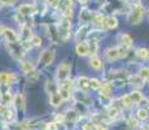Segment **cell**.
I'll list each match as a JSON object with an SVG mask.
<instances>
[{
    "label": "cell",
    "mask_w": 149,
    "mask_h": 130,
    "mask_svg": "<svg viewBox=\"0 0 149 130\" xmlns=\"http://www.w3.org/2000/svg\"><path fill=\"white\" fill-rule=\"evenodd\" d=\"M144 130H149V129H148V128H147V129H144Z\"/></svg>",
    "instance_id": "obj_41"
},
{
    "label": "cell",
    "mask_w": 149,
    "mask_h": 130,
    "mask_svg": "<svg viewBox=\"0 0 149 130\" xmlns=\"http://www.w3.org/2000/svg\"><path fill=\"white\" fill-rule=\"evenodd\" d=\"M1 83H3V82H1V79H0V85H1Z\"/></svg>",
    "instance_id": "obj_39"
},
{
    "label": "cell",
    "mask_w": 149,
    "mask_h": 130,
    "mask_svg": "<svg viewBox=\"0 0 149 130\" xmlns=\"http://www.w3.org/2000/svg\"><path fill=\"white\" fill-rule=\"evenodd\" d=\"M128 122H130V125H131V126H136V125H137V121H136V120H135V118H134V117H131Z\"/></svg>",
    "instance_id": "obj_33"
},
{
    "label": "cell",
    "mask_w": 149,
    "mask_h": 130,
    "mask_svg": "<svg viewBox=\"0 0 149 130\" xmlns=\"http://www.w3.org/2000/svg\"><path fill=\"white\" fill-rule=\"evenodd\" d=\"M122 104L126 107V108H130L131 105H132V99H131L130 95H125V96L122 98Z\"/></svg>",
    "instance_id": "obj_22"
},
{
    "label": "cell",
    "mask_w": 149,
    "mask_h": 130,
    "mask_svg": "<svg viewBox=\"0 0 149 130\" xmlns=\"http://www.w3.org/2000/svg\"><path fill=\"white\" fill-rule=\"evenodd\" d=\"M143 14H144V11H143V7L141 5H136V7L132 8L131 11V14H130V22L131 24H139L143 18Z\"/></svg>",
    "instance_id": "obj_4"
},
{
    "label": "cell",
    "mask_w": 149,
    "mask_h": 130,
    "mask_svg": "<svg viewBox=\"0 0 149 130\" xmlns=\"http://www.w3.org/2000/svg\"><path fill=\"white\" fill-rule=\"evenodd\" d=\"M30 44L31 46H40L42 44V39L39 38V37H31Z\"/></svg>",
    "instance_id": "obj_27"
},
{
    "label": "cell",
    "mask_w": 149,
    "mask_h": 130,
    "mask_svg": "<svg viewBox=\"0 0 149 130\" xmlns=\"http://www.w3.org/2000/svg\"><path fill=\"white\" fill-rule=\"evenodd\" d=\"M69 74H70V64L68 61L61 63L58 65V68H57V78L60 81H65L68 79Z\"/></svg>",
    "instance_id": "obj_3"
},
{
    "label": "cell",
    "mask_w": 149,
    "mask_h": 130,
    "mask_svg": "<svg viewBox=\"0 0 149 130\" xmlns=\"http://www.w3.org/2000/svg\"><path fill=\"white\" fill-rule=\"evenodd\" d=\"M10 100H12V96H10V94H8V92H4V94H1V104L7 105V104H9Z\"/></svg>",
    "instance_id": "obj_24"
},
{
    "label": "cell",
    "mask_w": 149,
    "mask_h": 130,
    "mask_svg": "<svg viewBox=\"0 0 149 130\" xmlns=\"http://www.w3.org/2000/svg\"><path fill=\"white\" fill-rule=\"evenodd\" d=\"M1 5H3V4H1V1H0V7H1Z\"/></svg>",
    "instance_id": "obj_40"
},
{
    "label": "cell",
    "mask_w": 149,
    "mask_h": 130,
    "mask_svg": "<svg viewBox=\"0 0 149 130\" xmlns=\"http://www.w3.org/2000/svg\"><path fill=\"white\" fill-rule=\"evenodd\" d=\"M93 128H95L96 130H105L107 129L104 125H101V124H96V125H93Z\"/></svg>",
    "instance_id": "obj_32"
},
{
    "label": "cell",
    "mask_w": 149,
    "mask_h": 130,
    "mask_svg": "<svg viewBox=\"0 0 149 130\" xmlns=\"http://www.w3.org/2000/svg\"><path fill=\"white\" fill-rule=\"evenodd\" d=\"M18 13L19 14H24V16H30V14L35 13V7L30 4H24L18 8Z\"/></svg>",
    "instance_id": "obj_8"
},
{
    "label": "cell",
    "mask_w": 149,
    "mask_h": 130,
    "mask_svg": "<svg viewBox=\"0 0 149 130\" xmlns=\"http://www.w3.org/2000/svg\"><path fill=\"white\" fill-rule=\"evenodd\" d=\"M130 96H131V99H132V103H136V104L143 100V95H141V92H139V91H134Z\"/></svg>",
    "instance_id": "obj_19"
},
{
    "label": "cell",
    "mask_w": 149,
    "mask_h": 130,
    "mask_svg": "<svg viewBox=\"0 0 149 130\" xmlns=\"http://www.w3.org/2000/svg\"><path fill=\"white\" fill-rule=\"evenodd\" d=\"M49 103L52 104V105H54V107L60 105V104L62 103L61 95H60L57 91H56V92H52V94H51V96H49Z\"/></svg>",
    "instance_id": "obj_11"
},
{
    "label": "cell",
    "mask_w": 149,
    "mask_h": 130,
    "mask_svg": "<svg viewBox=\"0 0 149 130\" xmlns=\"http://www.w3.org/2000/svg\"><path fill=\"white\" fill-rule=\"evenodd\" d=\"M93 22H95L96 25H99V26H101L102 24L105 22V18H104V16L102 14H96L95 16V18H93Z\"/></svg>",
    "instance_id": "obj_25"
},
{
    "label": "cell",
    "mask_w": 149,
    "mask_h": 130,
    "mask_svg": "<svg viewBox=\"0 0 149 130\" xmlns=\"http://www.w3.org/2000/svg\"><path fill=\"white\" fill-rule=\"evenodd\" d=\"M22 37H24V39H31V33H30V29L27 27V26H25L24 29H22Z\"/></svg>",
    "instance_id": "obj_26"
},
{
    "label": "cell",
    "mask_w": 149,
    "mask_h": 130,
    "mask_svg": "<svg viewBox=\"0 0 149 130\" xmlns=\"http://www.w3.org/2000/svg\"><path fill=\"white\" fill-rule=\"evenodd\" d=\"M79 3H82V4H86V3H87V0H79Z\"/></svg>",
    "instance_id": "obj_37"
},
{
    "label": "cell",
    "mask_w": 149,
    "mask_h": 130,
    "mask_svg": "<svg viewBox=\"0 0 149 130\" xmlns=\"http://www.w3.org/2000/svg\"><path fill=\"white\" fill-rule=\"evenodd\" d=\"M1 4H5V5H13L16 3V0H0Z\"/></svg>",
    "instance_id": "obj_31"
},
{
    "label": "cell",
    "mask_w": 149,
    "mask_h": 130,
    "mask_svg": "<svg viewBox=\"0 0 149 130\" xmlns=\"http://www.w3.org/2000/svg\"><path fill=\"white\" fill-rule=\"evenodd\" d=\"M88 50H90V52H92L93 55L96 53V51H97V43L95 42V40H93L92 43H90V44H88Z\"/></svg>",
    "instance_id": "obj_28"
},
{
    "label": "cell",
    "mask_w": 149,
    "mask_h": 130,
    "mask_svg": "<svg viewBox=\"0 0 149 130\" xmlns=\"http://www.w3.org/2000/svg\"><path fill=\"white\" fill-rule=\"evenodd\" d=\"M137 118L139 120H147L148 118V111L144 108H140L139 111H137Z\"/></svg>",
    "instance_id": "obj_23"
},
{
    "label": "cell",
    "mask_w": 149,
    "mask_h": 130,
    "mask_svg": "<svg viewBox=\"0 0 149 130\" xmlns=\"http://www.w3.org/2000/svg\"><path fill=\"white\" fill-rule=\"evenodd\" d=\"M47 130H57L56 124H49V125L47 126Z\"/></svg>",
    "instance_id": "obj_34"
},
{
    "label": "cell",
    "mask_w": 149,
    "mask_h": 130,
    "mask_svg": "<svg viewBox=\"0 0 149 130\" xmlns=\"http://www.w3.org/2000/svg\"><path fill=\"white\" fill-rule=\"evenodd\" d=\"M75 51L79 56H86V55L90 52V50H88V44L87 43H78L75 47Z\"/></svg>",
    "instance_id": "obj_9"
},
{
    "label": "cell",
    "mask_w": 149,
    "mask_h": 130,
    "mask_svg": "<svg viewBox=\"0 0 149 130\" xmlns=\"http://www.w3.org/2000/svg\"><path fill=\"white\" fill-rule=\"evenodd\" d=\"M70 27H71V22H70V17H64V20L61 21V25H60V38L61 39H68L69 34H70Z\"/></svg>",
    "instance_id": "obj_1"
},
{
    "label": "cell",
    "mask_w": 149,
    "mask_h": 130,
    "mask_svg": "<svg viewBox=\"0 0 149 130\" xmlns=\"http://www.w3.org/2000/svg\"><path fill=\"white\" fill-rule=\"evenodd\" d=\"M118 55H119V57L126 56V55H127V47H125V46L119 47V48H118Z\"/></svg>",
    "instance_id": "obj_29"
},
{
    "label": "cell",
    "mask_w": 149,
    "mask_h": 130,
    "mask_svg": "<svg viewBox=\"0 0 149 130\" xmlns=\"http://www.w3.org/2000/svg\"><path fill=\"white\" fill-rule=\"evenodd\" d=\"M78 86L82 89V90H88L90 89V79H88L87 77H79L78 78Z\"/></svg>",
    "instance_id": "obj_13"
},
{
    "label": "cell",
    "mask_w": 149,
    "mask_h": 130,
    "mask_svg": "<svg viewBox=\"0 0 149 130\" xmlns=\"http://www.w3.org/2000/svg\"><path fill=\"white\" fill-rule=\"evenodd\" d=\"M90 65H91V68H92V69H96V70H99V69H101V68H102V63H101V60H100L99 57H96V56L91 57V60H90Z\"/></svg>",
    "instance_id": "obj_14"
},
{
    "label": "cell",
    "mask_w": 149,
    "mask_h": 130,
    "mask_svg": "<svg viewBox=\"0 0 149 130\" xmlns=\"http://www.w3.org/2000/svg\"><path fill=\"white\" fill-rule=\"evenodd\" d=\"M22 70L25 72V73H27V74H30V73H33L34 72V66L33 64H31L30 61H22Z\"/></svg>",
    "instance_id": "obj_16"
},
{
    "label": "cell",
    "mask_w": 149,
    "mask_h": 130,
    "mask_svg": "<svg viewBox=\"0 0 149 130\" xmlns=\"http://www.w3.org/2000/svg\"><path fill=\"white\" fill-rule=\"evenodd\" d=\"M105 56H107L108 60L110 61H114V60L119 59V55H118V48H109L105 52Z\"/></svg>",
    "instance_id": "obj_10"
},
{
    "label": "cell",
    "mask_w": 149,
    "mask_h": 130,
    "mask_svg": "<svg viewBox=\"0 0 149 130\" xmlns=\"http://www.w3.org/2000/svg\"><path fill=\"white\" fill-rule=\"evenodd\" d=\"M3 34H4L5 39L8 40V43H16V42H18V37H17V34L14 33L12 29H4V30H3Z\"/></svg>",
    "instance_id": "obj_7"
},
{
    "label": "cell",
    "mask_w": 149,
    "mask_h": 130,
    "mask_svg": "<svg viewBox=\"0 0 149 130\" xmlns=\"http://www.w3.org/2000/svg\"><path fill=\"white\" fill-rule=\"evenodd\" d=\"M105 22H107V26H108L109 29H114V27H117V25H118V21H117V18H116V17H113V16L109 17V18Z\"/></svg>",
    "instance_id": "obj_21"
},
{
    "label": "cell",
    "mask_w": 149,
    "mask_h": 130,
    "mask_svg": "<svg viewBox=\"0 0 149 130\" xmlns=\"http://www.w3.org/2000/svg\"><path fill=\"white\" fill-rule=\"evenodd\" d=\"M83 130H92V125H90V124H86V125L83 126Z\"/></svg>",
    "instance_id": "obj_35"
},
{
    "label": "cell",
    "mask_w": 149,
    "mask_h": 130,
    "mask_svg": "<svg viewBox=\"0 0 149 130\" xmlns=\"http://www.w3.org/2000/svg\"><path fill=\"white\" fill-rule=\"evenodd\" d=\"M48 1L51 3V4H57L58 1H61V0H48Z\"/></svg>",
    "instance_id": "obj_36"
},
{
    "label": "cell",
    "mask_w": 149,
    "mask_h": 130,
    "mask_svg": "<svg viewBox=\"0 0 149 130\" xmlns=\"http://www.w3.org/2000/svg\"><path fill=\"white\" fill-rule=\"evenodd\" d=\"M58 94L61 95L62 100H68L71 98V85L69 81H66V79L62 81V85H61V87H60Z\"/></svg>",
    "instance_id": "obj_5"
},
{
    "label": "cell",
    "mask_w": 149,
    "mask_h": 130,
    "mask_svg": "<svg viewBox=\"0 0 149 130\" xmlns=\"http://www.w3.org/2000/svg\"><path fill=\"white\" fill-rule=\"evenodd\" d=\"M8 47H9L10 53H12L13 56L16 57V59H21V57L24 56L25 50L22 48V46L19 44L18 42H16V43H9V44H8Z\"/></svg>",
    "instance_id": "obj_6"
},
{
    "label": "cell",
    "mask_w": 149,
    "mask_h": 130,
    "mask_svg": "<svg viewBox=\"0 0 149 130\" xmlns=\"http://www.w3.org/2000/svg\"><path fill=\"white\" fill-rule=\"evenodd\" d=\"M122 46H125V47H130L131 44H132V38H131L128 34H123L122 35Z\"/></svg>",
    "instance_id": "obj_17"
},
{
    "label": "cell",
    "mask_w": 149,
    "mask_h": 130,
    "mask_svg": "<svg viewBox=\"0 0 149 130\" xmlns=\"http://www.w3.org/2000/svg\"><path fill=\"white\" fill-rule=\"evenodd\" d=\"M101 85L102 83L100 82L97 78H91L90 79V87H92L93 90H100V89H101Z\"/></svg>",
    "instance_id": "obj_18"
},
{
    "label": "cell",
    "mask_w": 149,
    "mask_h": 130,
    "mask_svg": "<svg viewBox=\"0 0 149 130\" xmlns=\"http://www.w3.org/2000/svg\"><path fill=\"white\" fill-rule=\"evenodd\" d=\"M147 81H149V68H148V73H147Z\"/></svg>",
    "instance_id": "obj_38"
},
{
    "label": "cell",
    "mask_w": 149,
    "mask_h": 130,
    "mask_svg": "<svg viewBox=\"0 0 149 130\" xmlns=\"http://www.w3.org/2000/svg\"><path fill=\"white\" fill-rule=\"evenodd\" d=\"M117 115H118V109H117L116 107H113V108L109 111V116H110V117H116Z\"/></svg>",
    "instance_id": "obj_30"
},
{
    "label": "cell",
    "mask_w": 149,
    "mask_h": 130,
    "mask_svg": "<svg viewBox=\"0 0 149 130\" xmlns=\"http://www.w3.org/2000/svg\"><path fill=\"white\" fill-rule=\"evenodd\" d=\"M53 59H54V50L53 48H47L42 53L40 59H39V64H40V66H47L53 61Z\"/></svg>",
    "instance_id": "obj_2"
},
{
    "label": "cell",
    "mask_w": 149,
    "mask_h": 130,
    "mask_svg": "<svg viewBox=\"0 0 149 130\" xmlns=\"http://www.w3.org/2000/svg\"><path fill=\"white\" fill-rule=\"evenodd\" d=\"M136 55L140 57V59H148L149 57V50L147 48H139L136 51Z\"/></svg>",
    "instance_id": "obj_20"
},
{
    "label": "cell",
    "mask_w": 149,
    "mask_h": 130,
    "mask_svg": "<svg viewBox=\"0 0 149 130\" xmlns=\"http://www.w3.org/2000/svg\"><path fill=\"white\" fill-rule=\"evenodd\" d=\"M0 79H1V82L5 83V85H10V83L14 82L16 77H14L12 73H1L0 74Z\"/></svg>",
    "instance_id": "obj_12"
},
{
    "label": "cell",
    "mask_w": 149,
    "mask_h": 130,
    "mask_svg": "<svg viewBox=\"0 0 149 130\" xmlns=\"http://www.w3.org/2000/svg\"><path fill=\"white\" fill-rule=\"evenodd\" d=\"M148 105H149V100H148Z\"/></svg>",
    "instance_id": "obj_42"
},
{
    "label": "cell",
    "mask_w": 149,
    "mask_h": 130,
    "mask_svg": "<svg viewBox=\"0 0 149 130\" xmlns=\"http://www.w3.org/2000/svg\"><path fill=\"white\" fill-rule=\"evenodd\" d=\"M13 102H14V105H16L17 108H25V99L22 95L17 94L16 96H14Z\"/></svg>",
    "instance_id": "obj_15"
}]
</instances>
